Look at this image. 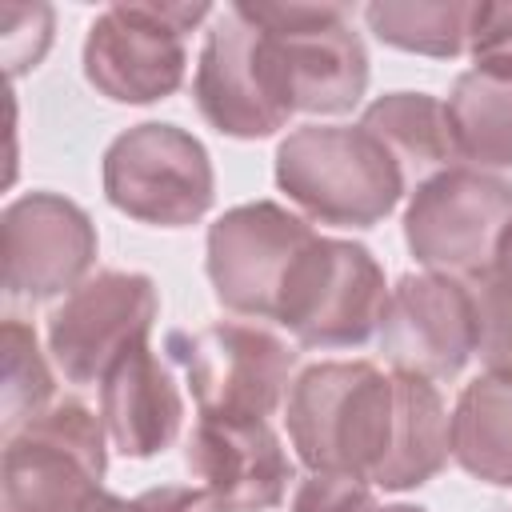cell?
<instances>
[{"label": "cell", "mask_w": 512, "mask_h": 512, "mask_svg": "<svg viewBox=\"0 0 512 512\" xmlns=\"http://www.w3.org/2000/svg\"><path fill=\"white\" fill-rule=\"evenodd\" d=\"M184 464L220 512H268L292 480V460L268 420L200 416L188 432Z\"/></svg>", "instance_id": "obj_15"}, {"label": "cell", "mask_w": 512, "mask_h": 512, "mask_svg": "<svg viewBox=\"0 0 512 512\" xmlns=\"http://www.w3.org/2000/svg\"><path fill=\"white\" fill-rule=\"evenodd\" d=\"M276 188L312 220L372 228L404 196L396 156L360 124H304L276 144Z\"/></svg>", "instance_id": "obj_2"}, {"label": "cell", "mask_w": 512, "mask_h": 512, "mask_svg": "<svg viewBox=\"0 0 512 512\" xmlns=\"http://www.w3.org/2000/svg\"><path fill=\"white\" fill-rule=\"evenodd\" d=\"M100 420L108 428V440L136 460L172 448V440L180 436L184 396L168 364L148 344L124 352L100 380Z\"/></svg>", "instance_id": "obj_16"}, {"label": "cell", "mask_w": 512, "mask_h": 512, "mask_svg": "<svg viewBox=\"0 0 512 512\" xmlns=\"http://www.w3.org/2000/svg\"><path fill=\"white\" fill-rule=\"evenodd\" d=\"M400 408V372H380L372 360H320L288 384L284 424L304 468L376 484L396 444Z\"/></svg>", "instance_id": "obj_1"}, {"label": "cell", "mask_w": 512, "mask_h": 512, "mask_svg": "<svg viewBox=\"0 0 512 512\" xmlns=\"http://www.w3.org/2000/svg\"><path fill=\"white\" fill-rule=\"evenodd\" d=\"M212 4H108L84 36V76L116 104H152L184 84V36Z\"/></svg>", "instance_id": "obj_7"}, {"label": "cell", "mask_w": 512, "mask_h": 512, "mask_svg": "<svg viewBox=\"0 0 512 512\" xmlns=\"http://www.w3.org/2000/svg\"><path fill=\"white\" fill-rule=\"evenodd\" d=\"M372 512H428V508H416V504H384V508H372Z\"/></svg>", "instance_id": "obj_26"}, {"label": "cell", "mask_w": 512, "mask_h": 512, "mask_svg": "<svg viewBox=\"0 0 512 512\" xmlns=\"http://www.w3.org/2000/svg\"><path fill=\"white\" fill-rule=\"evenodd\" d=\"M248 12L276 36L296 112L336 116L360 104L368 88V52L340 4H248Z\"/></svg>", "instance_id": "obj_12"}, {"label": "cell", "mask_w": 512, "mask_h": 512, "mask_svg": "<svg viewBox=\"0 0 512 512\" xmlns=\"http://www.w3.org/2000/svg\"><path fill=\"white\" fill-rule=\"evenodd\" d=\"M168 352L184 368L200 416L220 420H268L296 364V352L276 332L240 320H216L192 336L172 332Z\"/></svg>", "instance_id": "obj_9"}, {"label": "cell", "mask_w": 512, "mask_h": 512, "mask_svg": "<svg viewBox=\"0 0 512 512\" xmlns=\"http://www.w3.org/2000/svg\"><path fill=\"white\" fill-rule=\"evenodd\" d=\"M476 308V356L488 372L512 376V224L484 272L468 280Z\"/></svg>", "instance_id": "obj_21"}, {"label": "cell", "mask_w": 512, "mask_h": 512, "mask_svg": "<svg viewBox=\"0 0 512 512\" xmlns=\"http://www.w3.org/2000/svg\"><path fill=\"white\" fill-rule=\"evenodd\" d=\"M192 96L200 116L236 140H264L288 124L296 112L292 80L276 36L248 12V4H228L204 32Z\"/></svg>", "instance_id": "obj_3"}, {"label": "cell", "mask_w": 512, "mask_h": 512, "mask_svg": "<svg viewBox=\"0 0 512 512\" xmlns=\"http://www.w3.org/2000/svg\"><path fill=\"white\" fill-rule=\"evenodd\" d=\"M512 224V184L496 172L452 164L416 184L404 208V244L416 264L472 280L484 272Z\"/></svg>", "instance_id": "obj_8"}, {"label": "cell", "mask_w": 512, "mask_h": 512, "mask_svg": "<svg viewBox=\"0 0 512 512\" xmlns=\"http://www.w3.org/2000/svg\"><path fill=\"white\" fill-rule=\"evenodd\" d=\"M156 312L160 296L152 276L104 268L76 284L64 296V304L52 308L48 352L68 384H100L124 352L148 344Z\"/></svg>", "instance_id": "obj_11"}, {"label": "cell", "mask_w": 512, "mask_h": 512, "mask_svg": "<svg viewBox=\"0 0 512 512\" xmlns=\"http://www.w3.org/2000/svg\"><path fill=\"white\" fill-rule=\"evenodd\" d=\"M52 372L40 356L36 332L8 316L4 320V436H12L20 424L40 416L52 400Z\"/></svg>", "instance_id": "obj_22"}, {"label": "cell", "mask_w": 512, "mask_h": 512, "mask_svg": "<svg viewBox=\"0 0 512 512\" xmlns=\"http://www.w3.org/2000/svg\"><path fill=\"white\" fill-rule=\"evenodd\" d=\"M372 484L352 472H304L288 512H372Z\"/></svg>", "instance_id": "obj_23"}, {"label": "cell", "mask_w": 512, "mask_h": 512, "mask_svg": "<svg viewBox=\"0 0 512 512\" xmlns=\"http://www.w3.org/2000/svg\"><path fill=\"white\" fill-rule=\"evenodd\" d=\"M100 180L116 212L156 228H188L216 200L208 148L192 132L160 120L120 132L104 148Z\"/></svg>", "instance_id": "obj_5"}, {"label": "cell", "mask_w": 512, "mask_h": 512, "mask_svg": "<svg viewBox=\"0 0 512 512\" xmlns=\"http://www.w3.org/2000/svg\"><path fill=\"white\" fill-rule=\"evenodd\" d=\"M4 292L16 300H52L84 284L96 260L92 216L60 192H28L0 216Z\"/></svg>", "instance_id": "obj_13"}, {"label": "cell", "mask_w": 512, "mask_h": 512, "mask_svg": "<svg viewBox=\"0 0 512 512\" xmlns=\"http://www.w3.org/2000/svg\"><path fill=\"white\" fill-rule=\"evenodd\" d=\"M360 128H368L396 156V164H400L408 184L412 180L424 184L428 176L452 168V160H456L448 108L432 92H388V96H376L364 108Z\"/></svg>", "instance_id": "obj_17"}, {"label": "cell", "mask_w": 512, "mask_h": 512, "mask_svg": "<svg viewBox=\"0 0 512 512\" xmlns=\"http://www.w3.org/2000/svg\"><path fill=\"white\" fill-rule=\"evenodd\" d=\"M312 224L276 200L236 204L208 228L204 268L216 300L252 320H276L284 280L312 244Z\"/></svg>", "instance_id": "obj_10"}, {"label": "cell", "mask_w": 512, "mask_h": 512, "mask_svg": "<svg viewBox=\"0 0 512 512\" xmlns=\"http://www.w3.org/2000/svg\"><path fill=\"white\" fill-rule=\"evenodd\" d=\"M468 16L472 0H372L364 8L380 44L432 60H456L468 52Z\"/></svg>", "instance_id": "obj_20"}, {"label": "cell", "mask_w": 512, "mask_h": 512, "mask_svg": "<svg viewBox=\"0 0 512 512\" xmlns=\"http://www.w3.org/2000/svg\"><path fill=\"white\" fill-rule=\"evenodd\" d=\"M104 420L80 400H56L4 440L0 512H80L108 468Z\"/></svg>", "instance_id": "obj_4"}, {"label": "cell", "mask_w": 512, "mask_h": 512, "mask_svg": "<svg viewBox=\"0 0 512 512\" xmlns=\"http://www.w3.org/2000/svg\"><path fill=\"white\" fill-rule=\"evenodd\" d=\"M468 56L476 64H512V0H472Z\"/></svg>", "instance_id": "obj_25"}, {"label": "cell", "mask_w": 512, "mask_h": 512, "mask_svg": "<svg viewBox=\"0 0 512 512\" xmlns=\"http://www.w3.org/2000/svg\"><path fill=\"white\" fill-rule=\"evenodd\" d=\"M456 156L472 168H512V64H472L448 92Z\"/></svg>", "instance_id": "obj_18"}, {"label": "cell", "mask_w": 512, "mask_h": 512, "mask_svg": "<svg viewBox=\"0 0 512 512\" xmlns=\"http://www.w3.org/2000/svg\"><path fill=\"white\" fill-rule=\"evenodd\" d=\"M384 304V268L364 244L312 236L284 280L276 324L304 348H356L380 332Z\"/></svg>", "instance_id": "obj_6"}, {"label": "cell", "mask_w": 512, "mask_h": 512, "mask_svg": "<svg viewBox=\"0 0 512 512\" xmlns=\"http://www.w3.org/2000/svg\"><path fill=\"white\" fill-rule=\"evenodd\" d=\"M80 512H220V504L204 492V488H188V484H160V488H148L132 500L108 492V488H96Z\"/></svg>", "instance_id": "obj_24"}, {"label": "cell", "mask_w": 512, "mask_h": 512, "mask_svg": "<svg viewBox=\"0 0 512 512\" xmlns=\"http://www.w3.org/2000/svg\"><path fill=\"white\" fill-rule=\"evenodd\" d=\"M380 352L400 372L428 380L456 376L476 352V308L468 280L444 272H408L388 288Z\"/></svg>", "instance_id": "obj_14"}, {"label": "cell", "mask_w": 512, "mask_h": 512, "mask_svg": "<svg viewBox=\"0 0 512 512\" xmlns=\"http://www.w3.org/2000/svg\"><path fill=\"white\" fill-rule=\"evenodd\" d=\"M452 460L496 488H512V376L484 372L452 408Z\"/></svg>", "instance_id": "obj_19"}]
</instances>
